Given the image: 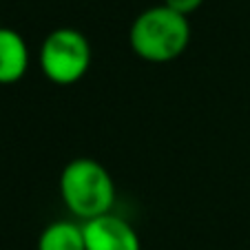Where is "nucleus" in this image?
Masks as SVG:
<instances>
[{
  "label": "nucleus",
  "instance_id": "1",
  "mask_svg": "<svg viewBox=\"0 0 250 250\" xmlns=\"http://www.w3.org/2000/svg\"><path fill=\"white\" fill-rule=\"evenodd\" d=\"M131 49L137 58L164 64L180 58L190 42L188 18L166 5L142 11L131 24Z\"/></svg>",
  "mask_w": 250,
  "mask_h": 250
},
{
  "label": "nucleus",
  "instance_id": "2",
  "mask_svg": "<svg viewBox=\"0 0 250 250\" xmlns=\"http://www.w3.org/2000/svg\"><path fill=\"white\" fill-rule=\"evenodd\" d=\"M60 195L76 217L95 219L111 212L115 202L113 177L98 160L78 157L64 166L60 175Z\"/></svg>",
  "mask_w": 250,
  "mask_h": 250
},
{
  "label": "nucleus",
  "instance_id": "3",
  "mask_svg": "<svg viewBox=\"0 0 250 250\" xmlns=\"http://www.w3.org/2000/svg\"><path fill=\"white\" fill-rule=\"evenodd\" d=\"M91 66V44L78 29L51 31L40 47V69L53 84H76Z\"/></svg>",
  "mask_w": 250,
  "mask_h": 250
},
{
  "label": "nucleus",
  "instance_id": "4",
  "mask_svg": "<svg viewBox=\"0 0 250 250\" xmlns=\"http://www.w3.org/2000/svg\"><path fill=\"white\" fill-rule=\"evenodd\" d=\"M86 250H142L137 230L118 215H102L82 224Z\"/></svg>",
  "mask_w": 250,
  "mask_h": 250
},
{
  "label": "nucleus",
  "instance_id": "5",
  "mask_svg": "<svg viewBox=\"0 0 250 250\" xmlns=\"http://www.w3.org/2000/svg\"><path fill=\"white\" fill-rule=\"evenodd\" d=\"M29 69V47L18 31L0 27V84L22 80Z\"/></svg>",
  "mask_w": 250,
  "mask_h": 250
},
{
  "label": "nucleus",
  "instance_id": "6",
  "mask_svg": "<svg viewBox=\"0 0 250 250\" xmlns=\"http://www.w3.org/2000/svg\"><path fill=\"white\" fill-rule=\"evenodd\" d=\"M38 250H86L84 230L73 222H53L40 235Z\"/></svg>",
  "mask_w": 250,
  "mask_h": 250
},
{
  "label": "nucleus",
  "instance_id": "7",
  "mask_svg": "<svg viewBox=\"0 0 250 250\" xmlns=\"http://www.w3.org/2000/svg\"><path fill=\"white\" fill-rule=\"evenodd\" d=\"M164 5L168 7V9L182 14V16H188L204 5V0H164Z\"/></svg>",
  "mask_w": 250,
  "mask_h": 250
}]
</instances>
